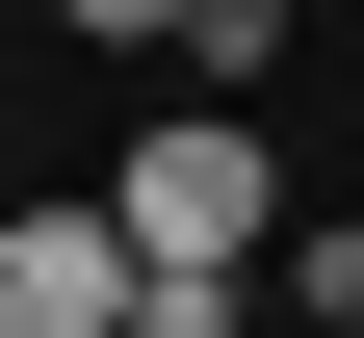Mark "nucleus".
Segmentation results:
<instances>
[{
  "label": "nucleus",
  "mask_w": 364,
  "mask_h": 338,
  "mask_svg": "<svg viewBox=\"0 0 364 338\" xmlns=\"http://www.w3.org/2000/svg\"><path fill=\"white\" fill-rule=\"evenodd\" d=\"M78 208L130 234V286H208V312H260V260H287V157H260L235 105H156Z\"/></svg>",
  "instance_id": "nucleus-1"
},
{
  "label": "nucleus",
  "mask_w": 364,
  "mask_h": 338,
  "mask_svg": "<svg viewBox=\"0 0 364 338\" xmlns=\"http://www.w3.org/2000/svg\"><path fill=\"white\" fill-rule=\"evenodd\" d=\"M0 338H130V234L105 208H0Z\"/></svg>",
  "instance_id": "nucleus-2"
},
{
  "label": "nucleus",
  "mask_w": 364,
  "mask_h": 338,
  "mask_svg": "<svg viewBox=\"0 0 364 338\" xmlns=\"http://www.w3.org/2000/svg\"><path fill=\"white\" fill-rule=\"evenodd\" d=\"M287 338H364V312H287Z\"/></svg>",
  "instance_id": "nucleus-3"
}]
</instances>
